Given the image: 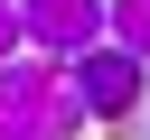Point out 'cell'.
I'll return each mask as SVG.
<instances>
[{"label": "cell", "mask_w": 150, "mask_h": 140, "mask_svg": "<svg viewBox=\"0 0 150 140\" xmlns=\"http://www.w3.org/2000/svg\"><path fill=\"white\" fill-rule=\"evenodd\" d=\"M84 103L66 84V56H0V140H75Z\"/></svg>", "instance_id": "obj_1"}, {"label": "cell", "mask_w": 150, "mask_h": 140, "mask_svg": "<svg viewBox=\"0 0 150 140\" xmlns=\"http://www.w3.org/2000/svg\"><path fill=\"white\" fill-rule=\"evenodd\" d=\"M66 84H75V103H84V121H103V131H131V121H141V93H150V65H141L131 47L94 37L84 56H66Z\"/></svg>", "instance_id": "obj_2"}, {"label": "cell", "mask_w": 150, "mask_h": 140, "mask_svg": "<svg viewBox=\"0 0 150 140\" xmlns=\"http://www.w3.org/2000/svg\"><path fill=\"white\" fill-rule=\"evenodd\" d=\"M19 37L38 56H84L103 37V0H19Z\"/></svg>", "instance_id": "obj_3"}, {"label": "cell", "mask_w": 150, "mask_h": 140, "mask_svg": "<svg viewBox=\"0 0 150 140\" xmlns=\"http://www.w3.org/2000/svg\"><path fill=\"white\" fill-rule=\"evenodd\" d=\"M103 28H112V47H131V56L150 65V0H112V9H103Z\"/></svg>", "instance_id": "obj_4"}, {"label": "cell", "mask_w": 150, "mask_h": 140, "mask_svg": "<svg viewBox=\"0 0 150 140\" xmlns=\"http://www.w3.org/2000/svg\"><path fill=\"white\" fill-rule=\"evenodd\" d=\"M19 47V0H0V56Z\"/></svg>", "instance_id": "obj_5"}, {"label": "cell", "mask_w": 150, "mask_h": 140, "mask_svg": "<svg viewBox=\"0 0 150 140\" xmlns=\"http://www.w3.org/2000/svg\"><path fill=\"white\" fill-rule=\"evenodd\" d=\"M141 103H150V93H141Z\"/></svg>", "instance_id": "obj_6"}]
</instances>
